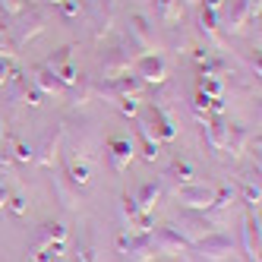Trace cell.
Segmentation results:
<instances>
[{
	"instance_id": "cell-7",
	"label": "cell",
	"mask_w": 262,
	"mask_h": 262,
	"mask_svg": "<svg viewBox=\"0 0 262 262\" xmlns=\"http://www.w3.org/2000/svg\"><path fill=\"white\" fill-rule=\"evenodd\" d=\"M212 199H215L212 183H183V186H177V202L183 209L205 212V209H212Z\"/></svg>"
},
{
	"instance_id": "cell-21",
	"label": "cell",
	"mask_w": 262,
	"mask_h": 262,
	"mask_svg": "<svg viewBox=\"0 0 262 262\" xmlns=\"http://www.w3.org/2000/svg\"><path fill=\"white\" fill-rule=\"evenodd\" d=\"M158 199H161V183L148 180V183H142V186H139L136 202H139V209H142V212H152L155 205H158Z\"/></svg>"
},
{
	"instance_id": "cell-5",
	"label": "cell",
	"mask_w": 262,
	"mask_h": 262,
	"mask_svg": "<svg viewBox=\"0 0 262 262\" xmlns=\"http://www.w3.org/2000/svg\"><path fill=\"white\" fill-rule=\"evenodd\" d=\"M45 23H48V13L45 10H23L19 16H16V23L7 29L10 32V38H13V45L16 48H23L26 41H32L35 35H41V29H45Z\"/></svg>"
},
{
	"instance_id": "cell-38",
	"label": "cell",
	"mask_w": 262,
	"mask_h": 262,
	"mask_svg": "<svg viewBox=\"0 0 262 262\" xmlns=\"http://www.w3.org/2000/svg\"><path fill=\"white\" fill-rule=\"evenodd\" d=\"M202 7H205V10H212V13H221L224 0H202Z\"/></svg>"
},
{
	"instance_id": "cell-31",
	"label": "cell",
	"mask_w": 262,
	"mask_h": 262,
	"mask_svg": "<svg viewBox=\"0 0 262 262\" xmlns=\"http://www.w3.org/2000/svg\"><path fill=\"white\" fill-rule=\"evenodd\" d=\"M129 228H133V234H152V228H155L152 212H139L133 221H129Z\"/></svg>"
},
{
	"instance_id": "cell-6",
	"label": "cell",
	"mask_w": 262,
	"mask_h": 262,
	"mask_svg": "<svg viewBox=\"0 0 262 262\" xmlns=\"http://www.w3.org/2000/svg\"><path fill=\"white\" fill-rule=\"evenodd\" d=\"M133 76L139 82H148V85H161L167 82V63L161 54H139V57L133 60Z\"/></svg>"
},
{
	"instance_id": "cell-37",
	"label": "cell",
	"mask_w": 262,
	"mask_h": 262,
	"mask_svg": "<svg viewBox=\"0 0 262 262\" xmlns=\"http://www.w3.org/2000/svg\"><path fill=\"white\" fill-rule=\"evenodd\" d=\"M10 70H13V63H10V60H4V57H0V89L7 85V79H10Z\"/></svg>"
},
{
	"instance_id": "cell-25",
	"label": "cell",
	"mask_w": 262,
	"mask_h": 262,
	"mask_svg": "<svg viewBox=\"0 0 262 262\" xmlns=\"http://www.w3.org/2000/svg\"><path fill=\"white\" fill-rule=\"evenodd\" d=\"M67 177H70V183H76V186H89V180H92V167H89V161H70L67 164Z\"/></svg>"
},
{
	"instance_id": "cell-32",
	"label": "cell",
	"mask_w": 262,
	"mask_h": 262,
	"mask_svg": "<svg viewBox=\"0 0 262 262\" xmlns=\"http://www.w3.org/2000/svg\"><path fill=\"white\" fill-rule=\"evenodd\" d=\"M114 104H117V111H120L123 117H139V111H142V101L136 95L133 98H117Z\"/></svg>"
},
{
	"instance_id": "cell-29",
	"label": "cell",
	"mask_w": 262,
	"mask_h": 262,
	"mask_svg": "<svg viewBox=\"0 0 262 262\" xmlns=\"http://www.w3.org/2000/svg\"><path fill=\"white\" fill-rule=\"evenodd\" d=\"M73 262H98V250L92 240H79L76 250H73Z\"/></svg>"
},
{
	"instance_id": "cell-3",
	"label": "cell",
	"mask_w": 262,
	"mask_h": 262,
	"mask_svg": "<svg viewBox=\"0 0 262 262\" xmlns=\"http://www.w3.org/2000/svg\"><path fill=\"white\" fill-rule=\"evenodd\" d=\"M234 237L231 234H224V231H215V234H205L202 240H196L193 247H190V253H196V256H202L205 262H224V259H231L234 256Z\"/></svg>"
},
{
	"instance_id": "cell-16",
	"label": "cell",
	"mask_w": 262,
	"mask_h": 262,
	"mask_svg": "<svg viewBox=\"0 0 262 262\" xmlns=\"http://www.w3.org/2000/svg\"><path fill=\"white\" fill-rule=\"evenodd\" d=\"M202 133H205V142H209L212 152H224V142H228V123H224L221 114L205 117L202 120Z\"/></svg>"
},
{
	"instance_id": "cell-28",
	"label": "cell",
	"mask_w": 262,
	"mask_h": 262,
	"mask_svg": "<svg viewBox=\"0 0 262 262\" xmlns=\"http://www.w3.org/2000/svg\"><path fill=\"white\" fill-rule=\"evenodd\" d=\"M136 133H139V139H142V158H145V161H155V158L161 155V142H158L152 133H148L145 126H139Z\"/></svg>"
},
{
	"instance_id": "cell-33",
	"label": "cell",
	"mask_w": 262,
	"mask_h": 262,
	"mask_svg": "<svg viewBox=\"0 0 262 262\" xmlns=\"http://www.w3.org/2000/svg\"><path fill=\"white\" fill-rule=\"evenodd\" d=\"M120 212H123V218L126 221H133L142 209H139V202H136V196H129V193H123L120 196Z\"/></svg>"
},
{
	"instance_id": "cell-22",
	"label": "cell",
	"mask_w": 262,
	"mask_h": 262,
	"mask_svg": "<svg viewBox=\"0 0 262 262\" xmlns=\"http://www.w3.org/2000/svg\"><path fill=\"white\" fill-rule=\"evenodd\" d=\"M164 177H171L177 186H183V183H193V177H196V167H193L190 161H183V158H174Z\"/></svg>"
},
{
	"instance_id": "cell-12",
	"label": "cell",
	"mask_w": 262,
	"mask_h": 262,
	"mask_svg": "<svg viewBox=\"0 0 262 262\" xmlns=\"http://www.w3.org/2000/svg\"><path fill=\"white\" fill-rule=\"evenodd\" d=\"M48 67L54 70V76L60 79V85H63V89H70L73 82L79 79L76 67H73V48H70V45H63L60 51H54L51 57H48Z\"/></svg>"
},
{
	"instance_id": "cell-14",
	"label": "cell",
	"mask_w": 262,
	"mask_h": 262,
	"mask_svg": "<svg viewBox=\"0 0 262 262\" xmlns=\"http://www.w3.org/2000/svg\"><path fill=\"white\" fill-rule=\"evenodd\" d=\"M133 54H129L123 45H117V48H111L107 54H104V60H101V70H104V79H111V76H123V73H129L133 70Z\"/></svg>"
},
{
	"instance_id": "cell-26",
	"label": "cell",
	"mask_w": 262,
	"mask_h": 262,
	"mask_svg": "<svg viewBox=\"0 0 262 262\" xmlns=\"http://www.w3.org/2000/svg\"><path fill=\"white\" fill-rule=\"evenodd\" d=\"M243 202L250 205V209H259V196H262V190H259V171L256 174H247V180H243Z\"/></svg>"
},
{
	"instance_id": "cell-40",
	"label": "cell",
	"mask_w": 262,
	"mask_h": 262,
	"mask_svg": "<svg viewBox=\"0 0 262 262\" xmlns=\"http://www.w3.org/2000/svg\"><path fill=\"white\" fill-rule=\"evenodd\" d=\"M4 136H7V123H4V117H0V145H4Z\"/></svg>"
},
{
	"instance_id": "cell-20",
	"label": "cell",
	"mask_w": 262,
	"mask_h": 262,
	"mask_svg": "<svg viewBox=\"0 0 262 262\" xmlns=\"http://www.w3.org/2000/svg\"><path fill=\"white\" fill-rule=\"evenodd\" d=\"M51 243H67V228H63L60 221H48V224H41L35 247H51Z\"/></svg>"
},
{
	"instance_id": "cell-10",
	"label": "cell",
	"mask_w": 262,
	"mask_h": 262,
	"mask_svg": "<svg viewBox=\"0 0 262 262\" xmlns=\"http://www.w3.org/2000/svg\"><path fill=\"white\" fill-rule=\"evenodd\" d=\"M117 253L136 259V262H148V256H152V237H148V234L123 231V234L117 237Z\"/></svg>"
},
{
	"instance_id": "cell-13",
	"label": "cell",
	"mask_w": 262,
	"mask_h": 262,
	"mask_svg": "<svg viewBox=\"0 0 262 262\" xmlns=\"http://www.w3.org/2000/svg\"><path fill=\"white\" fill-rule=\"evenodd\" d=\"M133 155H136V142L129 136H111L107 139V158H111V167H114L117 174H123L129 167Z\"/></svg>"
},
{
	"instance_id": "cell-8",
	"label": "cell",
	"mask_w": 262,
	"mask_h": 262,
	"mask_svg": "<svg viewBox=\"0 0 262 262\" xmlns=\"http://www.w3.org/2000/svg\"><path fill=\"white\" fill-rule=\"evenodd\" d=\"M142 85L145 82H139L133 73H123V76H111V79H104L101 85H92V92H101V95H107V98H139V92H142Z\"/></svg>"
},
{
	"instance_id": "cell-2",
	"label": "cell",
	"mask_w": 262,
	"mask_h": 262,
	"mask_svg": "<svg viewBox=\"0 0 262 262\" xmlns=\"http://www.w3.org/2000/svg\"><path fill=\"white\" fill-rule=\"evenodd\" d=\"M259 7H262L259 0H231V4L221 7L224 19H218V23L228 35H243L253 19H259Z\"/></svg>"
},
{
	"instance_id": "cell-39",
	"label": "cell",
	"mask_w": 262,
	"mask_h": 262,
	"mask_svg": "<svg viewBox=\"0 0 262 262\" xmlns=\"http://www.w3.org/2000/svg\"><path fill=\"white\" fill-rule=\"evenodd\" d=\"M7 199H10V193H7V186H4V180H0V209H7Z\"/></svg>"
},
{
	"instance_id": "cell-17",
	"label": "cell",
	"mask_w": 262,
	"mask_h": 262,
	"mask_svg": "<svg viewBox=\"0 0 262 262\" xmlns=\"http://www.w3.org/2000/svg\"><path fill=\"white\" fill-rule=\"evenodd\" d=\"M35 89L41 92V95H67V89L60 85V79L54 76V70L48 67V63H38L35 67Z\"/></svg>"
},
{
	"instance_id": "cell-9",
	"label": "cell",
	"mask_w": 262,
	"mask_h": 262,
	"mask_svg": "<svg viewBox=\"0 0 262 262\" xmlns=\"http://www.w3.org/2000/svg\"><path fill=\"white\" fill-rule=\"evenodd\" d=\"M152 253L174 256V253H190V240H186L177 228H152Z\"/></svg>"
},
{
	"instance_id": "cell-18",
	"label": "cell",
	"mask_w": 262,
	"mask_h": 262,
	"mask_svg": "<svg viewBox=\"0 0 262 262\" xmlns=\"http://www.w3.org/2000/svg\"><path fill=\"white\" fill-rule=\"evenodd\" d=\"M155 4V13H158V19L164 26H174L183 19V13H186V0H152Z\"/></svg>"
},
{
	"instance_id": "cell-1",
	"label": "cell",
	"mask_w": 262,
	"mask_h": 262,
	"mask_svg": "<svg viewBox=\"0 0 262 262\" xmlns=\"http://www.w3.org/2000/svg\"><path fill=\"white\" fill-rule=\"evenodd\" d=\"M177 224H180V234L190 240V247L196 240H202L205 234H215V231H221L224 228V218L221 215H215V209H205V212H196V209H183L180 215H177Z\"/></svg>"
},
{
	"instance_id": "cell-35",
	"label": "cell",
	"mask_w": 262,
	"mask_h": 262,
	"mask_svg": "<svg viewBox=\"0 0 262 262\" xmlns=\"http://www.w3.org/2000/svg\"><path fill=\"white\" fill-rule=\"evenodd\" d=\"M0 10H4L7 16H13V19H16V16H19V13L26 10V0H0Z\"/></svg>"
},
{
	"instance_id": "cell-11",
	"label": "cell",
	"mask_w": 262,
	"mask_h": 262,
	"mask_svg": "<svg viewBox=\"0 0 262 262\" xmlns=\"http://www.w3.org/2000/svg\"><path fill=\"white\" fill-rule=\"evenodd\" d=\"M129 45H136L145 54H158V41H155V29L148 26L145 16L133 13L129 16Z\"/></svg>"
},
{
	"instance_id": "cell-41",
	"label": "cell",
	"mask_w": 262,
	"mask_h": 262,
	"mask_svg": "<svg viewBox=\"0 0 262 262\" xmlns=\"http://www.w3.org/2000/svg\"><path fill=\"white\" fill-rule=\"evenodd\" d=\"M45 4H60V0H45Z\"/></svg>"
},
{
	"instance_id": "cell-15",
	"label": "cell",
	"mask_w": 262,
	"mask_h": 262,
	"mask_svg": "<svg viewBox=\"0 0 262 262\" xmlns=\"http://www.w3.org/2000/svg\"><path fill=\"white\" fill-rule=\"evenodd\" d=\"M243 256H247L250 262H259V212L250 209V215L243 218Z\"/></svg>"
},
{
	"instance_id": "cell-34",
	"label": "cell",
	"mask_w": 262,
	"mask_h": 262,
	"mask_svg": "<svg viewBox=\"0 0 262 262\" xmlns=\"http://www.w3.org/2000/svg\"><path fill=\"white\" fill-rule=\"evenodd\" d=\"M60 13H63V19H76V16L82 13V7H79V0H60Z\"/></svg>"
},
{
	"instance_id": "cell-27",
	"label": "cell",
	"mask_w": 262,
	"mask_h": 262,
	"mask_svg": "<svg viewBox=\"0 0 262 262\" xmlns=\"http://www.w3.org/2000/svg\"><path fill=\"white\" fill-rule=\"evenodd\" d=\"M234 202H237V186H231V183H221V186H215L212 209H231Z\"/></svg>"
},
{
	"instance_id": "cell-30",
	"label": "cell",
	"mask_w": 262,
	"mask_h": 262,
	"mask_svg": "<svg viewBox=\"0 0 262 262\" xmlns=\"http://www.w3.org/2000/svg\"><path fill=\"white\" fill-rule=\"evenodd\" d=\"M10 158L19 161V164H29V161H35V148H32L29 142H23V139H13V152H10Z\"/></svg>"
},
{
	"instance_id": "cell-19",
	"label": "cell",
	"mask_w": 262,
	"mask_h": 262,
	"mask_svg": "<svg viewBox=\"0 0 262 262\" xmlns=\"http://www.w3.org/2000/svg\"><path fill=\"white\" fill-rule=\"evenodd\" d=\"M199 32L209 38V45L221 48V23H218V13H212V10L202 7V13H199Z\"/></svg>"
},
{
	"instance_id": "cell-24",
	"label": "cell",
	"mask_w": 262,
	"mask_h": 262,
	"mask_svg": "<svg viewBox=\"0 0 262 262\" xmlns=\"http://www.w3.org/2000/svg\"><path fill=\"white\" fill-rule=\"evenodd\" d=\"M57 142H60V129H51V133H45V142L38 152L41 155H35V161L38 164H54V158H57Z\"/></svg>"
},
{
	"instance_id": "cell-23",
	"label": "cell",
	"mask_w": 262,
	"mask_h": 262,
	"mask_svg": "<svg viewBox=\"0 0 262 262\" xmlns=\"http://www.w3.org/2000/svg\"><path fill=\"white\" fill-rule=\"evenodd\" d=\"M247 142H250V133L243 126H228V142H224V148L231 152V158H240Z\"/></svg>"
},
{
	"instance_id": "cell-4",
	"label": "cell",
	"mask_w": 262,
	"mask_h": 262,
	"mask_svg": "<svg viewBox=\"0 0 262 262\" xmlns=\"http://www.w3.org/2000/svg\"><path fill=\"white\" fill-rule=\"evenodd\" d=\"M139 126H145L158 142H174L177 133H180L177 120L171 117V111H167L164 104H152V107H148V114L139 117Z\"/></svg>"
},
{
	"instance_id": "cell-36",
	"label": "cell",
	"mask_w": 262,
	"mask_h": 262,
	"mask_svg": "<svg viewBox=\"0 0 262 262\" xmlns=\"http://www.w3.org/2000/svg\"><path fill=\"white\" fill-rule=\"evenodd\" d=\"M7 209H10L16 218H23V215L29 212V205H26V199H23V196H10V199H7Z\"/></svg>"
}]
</instances>
